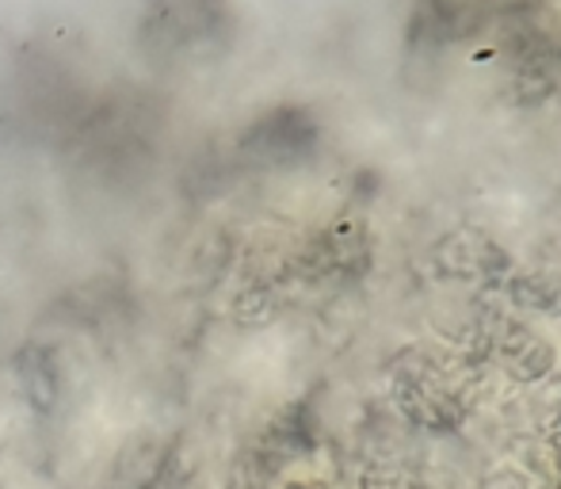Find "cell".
I'll return each instance as SVG.
<instances>
[{"label": "cell", "instance_id": "cell-1", "mask_svg": "<svg viewBox=\"0 0 561 489\" xmlns=\"http://www.w3.org/2000/svg\"><path fill=\"white\" fill-rule=\"evenodd\" d=\"M481 489H531V482L524 475H512V470H496V475L485 478Z\"/></svg>", "mask_w": 561, "mask_h": 489}]
</instances>
